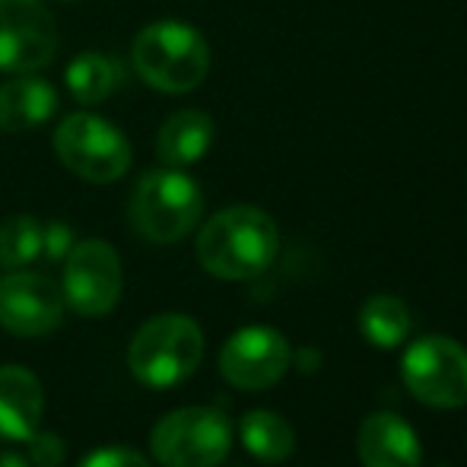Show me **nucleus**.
<instances>
[{
    "mask_svg": "<svg viewBox=\"0 0 467 467\" xmlns=\"http://www.w3.org/2000/svg\"><path fill=\"white\" fill-rule=\"evenodd\" d=\"M0 467H29V458H23L19 451H0Z\"/></svg>",
    "mask_w": 467,
    "mask_h": 467,
    "instance_id": "5701e85b",
    "label": "nucleus"
},
{
    "mask_svg": "<svg viewBox=\"0 0 467 467\" xmlns=\"http://www.w3.org/2000/svg\"><path fill=\"white\" fill-rule=\"evenodd\" d=\"M130 223L147 242H182L203 216V191L182 169H156L137 182L130 194Z\"/></svg>",
    "mask_w": 467,
    "mask_h": 467,
    "instance_id": "20e7f679",
    "label": "nucleus"
},
{
    "mask_svg": "<svg viewBox=\"0 0 467 467\" xmlns=\"http://www.w3.org/2000/svg\"><path fill=\"white\" fill-rule=\"evenodd\" d=\"M42 258V226L36 216H10L0 223V267L19 271Z\"/></svg>",
    "mask_w": 467,
    "mask_h": 467,
    "instance_id": "6ab92c4d",
    "label": "nucleus"
},
{
    "mask_svg": "<svg viewBox=\"0 0 467 467\" xmlns=\"http://www.w3.org/2000/svg\"><path fill=\"white\" fill-rule=\"evenodd\" d=\"M293 363L289 340L274 327H242L223 344L220 350V372L229 385L242 391H265L277 385Z\"/></svg>",
    "mask_w": 467,
    "mask_h": 467,
    "instance_id": "9d476101",
    "label": "nucleus"
},
{
    "mask_svg": "<svg viewBox=\"0 0 467 467\" xmlns=\"http://www.w3.org/2000/svg\"><path fill=\"white\" fill-rule=\"evenodd\" d=\"M213 118L201 109H182L166 118L156 134V156L169 169H188L201 162L213 147Z\"/></svg>",
    "mask_w": 467,
    "mask_h": 467,
    "instance_id": "2eb2a0df",
    "label": "nucleus"
},
{
    "mask_svg": "<svg viewBox=\"0 0 467 467\" xmlns=\"http://www.w3.org/2000/svg\"><path fill=\"white\" fill-rule=\"evenodd\" d=\"M124 289V271L118 252L102 239L77 242L64 258L61 296L64 306H70L83 318L109 315L118 306Z\"/></svg>",
    "mask_w": 467,
    "mask_h": 467,
    "instance_id": "6e6552de",
    "label": "nucleus"
},
{
    "mask_svg": "<svg viewBox=\"0 0 467 467\" xmlns=\"http://www.w3.org/2000/svg\"><path fill=\"white\" fill-rule=\"evenodd\" d=\"M29 462L36 467H61L64 462V439L55 432H32L29 439Z\"/></svg>",
    "mask_w": 467,
    "mask_h": 467,
    "instance_id": "4be33fe9",
    "label": "nucleus"
},
{
    "mask_svg": "<svg viewBox=\"0 0 467 467\" xmlns=\"http://www.w3.org/2000/svg\"><path fill=\"white\" fill-rule=\"evenodd\" d=\"M57 111V89L48 80L19 74L16 80L0 87V130L26 134L48 124Z\"/></svg>",
    "mask_w": 467,
    "mask_h": 467,
    "instance_id": "4468645a",
    "label": "nucleus"
},
{
    "mask_svg": "<svg viewBox=\"0 0 467 467\" xmlns=\"http://www.w3.org/2000/svg\"><path fill=\"white\" fill-rule=\"evenodd\" d=\"M233 449V426L216 407H182L150 432V451L162 467H216Z\"/></svg>",
    "mask_w": 467,
    "mask_h": 467,
    "instance_id": "423d86ee",
    "label": "nucleus"
},
{
    "mask_svg": "<svg viewBox=\"0 0 467 467\" xmlns=\"http://www.w3.org/2000/svg\"><path fill=\"white\" fill-rule=\"evenodd\" d=\"M410 308L400 296L379 293L359 312V327H363V337L375 344L379 350H394L407 340L410 334Z\"/></svg>",
    "mask_w": 467,
    "mask_h": 467,
    "instance_id": "a211bd4d",
    "label": "nucleus"
},
{
    "mask_svg": "<svg viewBox=\"0 0 467 467\" xmlns=\"http://www.w3.org/2000/svg\"><path fill=\"white\" fill-rule=\"evenodd\" d=\"M57 23L42 0H0V70L36 74L55 61Z\"/></svg>",
    "mask_w": 467,
    "mask_h": 467,
    "instance_id": "1a4fd4ad",
    "label": "nucleus"
},
{
    "mask_svg": "<svg viewBox=\"0 0 467 467\" xmlns=\"http://www.w3.org/2000/svg\"><path fill=\"white\" fill-rule=\"evenodd\" d=\"M55 153L77 179L93 182V185L118 182L134 160V150L121 128L93 111H77L57 124Z\"/></svg>",
    "mask_w": 467,
    "mask_h": 467,
    "instance_id": "39448f33",
    "label": "nucleus"
},
{
    "mask_svg": "<svg viewBox=\"0 0 467 467\" xmlns=\"http://www.w3.org/2000/svg\"><path fill=\"white\" fill-rule=\"evenodd\" d=\"M64 80H67V89L77 102L96 105L121 87L124 67H121V61L111 55H102V51H83V55H77L74 61L67 64Z\"/></svg>",
    "mask_w": 467,
    "mask_h": 467,
    "instance_id": "dca6fc26",
    "label": "nucleus"
},
{
    "mask_svg": "<svg viewBox=\"0 0 467 467\" xmlns=\"http://www.w3.org/2000/svg\"><path fill=\"white\" fill-rule=\"evenodd\" d=\"M359 458L363 467H420L423 449L413 426L398 413H369L359 426Z\"/></svg>",
    "mask_w": 467,
    "mask_h": 467,
    "instance_id": "f8f14e48",
    "label": "nucleus"
},
{
    "mask_svg": "<svg viewBox=\"0 0 467 467\" xmlns=\"http://www.w3.org/2000/svg\"><path fill=\"white\" fill-rule=\"evenodd\" d=\"M130 61L147 87L179 96L191 93L207 80L210 45L191 23L162 19V23H150L137 32Z\"/></svg>",
    "mask_w": 467,
    "mask_h": 467,
    "instance_id": "f03ea898",
    "label": "nucleus"
},
{
    "mask_svg": "<svg viewBox=\"0 0 467 467\" xmlns=\"http://www.w3.org/2000/svg\"><path fill=\"white\" fill-rule=\"evenodd\" d=\"M74 245H77V235L70 223L51 220L48 226H42V258L45 261H64Z\"/></svg>",
    "mask_w": 467,
    "mask_h": 467,
    "instance_id": "aec40b11",
    "label": "nucleus"
},
{
    "mask_svg": "<svg viewBox=\"0 0 467 467\" xmlns=\"http://www.w3.org/2000/svg\"><path fill=\"white\" fill-rule=\"evenodd\" d=\"M407 391L439 410L467 404V350L458 340L430 334L407 347L400 359Z\"/></svg>",
    "mask_w": 467,
    "mask_h": 467,
    "instance_id": "0eeeda50",
    "label": "nucleus"
},
{
    "mask_svg": "<svg viewBox=\"0 0 467 467\" xmlns=\"http://www.w3.org/2000/svg\"><path fill=\"white\" fill-rule=\"evenodd\" d=\"M239 436L242 445L248 449V455H254L258 462L267 464L286 462L296 451L293 426L274 410H248L239 420Z\"/></svg>",
    "mask_w": 467,
    "mask_h": 467,
    "instance_id": "f3484780",
    "label": "nucleus"
},
{
    "mask_svg": "<svg viewBox=\"0 0 467 467\" xmlns=\"http://www.w3.org/2000/svg\"><path fill=\"white\" fill-rule=\"evenodd\" d=\"M80 467H150V462L128 445H102V449L89 451Z\"/></svg>",
    "mask_w": 467,
    "mask_h": 467,
    "instance_id": "412c9836",
    "label": "nucleus"
},
{
    "mask_svg": "<svg viewBox=\"0 0 467 467\" xmlns=\"http://www.w3.org/2000/svg\"><path fill=\"white\" fill-rule=\"evenodd\" d=\"M203 359V331L179 312L143 321L128 347V366L150 388H175L197 372Z\"/></svg>",
    "mask_w": 467,
    "mask_h": 467,
    "instance_id": "7ed1b4c3",
    "label": "nucleus"
},
{
    "mask_svg": "<svg viewBox=\"0 0 467 467\" xmlns=\"http://www.w3.org/2000/svg\"><path fill=\"white\" fill-rule=\"evenodd\" d=\"M64 321V296L55 280L36 271L0 277V327L16 337H45Z\"/></svg>",
    "mask_w": 467,
    "mask_h": 467,
    "instance_id": "9b49d317",
    "label": "nucleus"
},
{
    "mask_svg": "<svg viewBox=\"0 0 467 467\" xmlns=\"http://www.w3.org/2000/svg\"><path fill=\"white\" fill-rule=\"evenodd\" d=\"M280 252L277 223L258 207H226L203 223L197 235V261L220 280H254Z\"/></svg>",
    "mask_w": 467,
    "mask_h": 467,
    "instance_id": "f257e3e1",
    "label": "nucleus"
},
{
    "mask_svg": "<svg viewBox=\"0 0 467 467\" xmlns=\"http://www.w3.org/2000/svg\"><path fill=\"white\" fill-rule=\"evenodd\" d=\"M45 391L26 366H0V439L26 442L42 423Z\"/></svg>",
    "mask_w": 467,
    "mask_h": 467,
    "instance_id": "ddd939ff",
    "label": "nucleus"
}]
</instances>
